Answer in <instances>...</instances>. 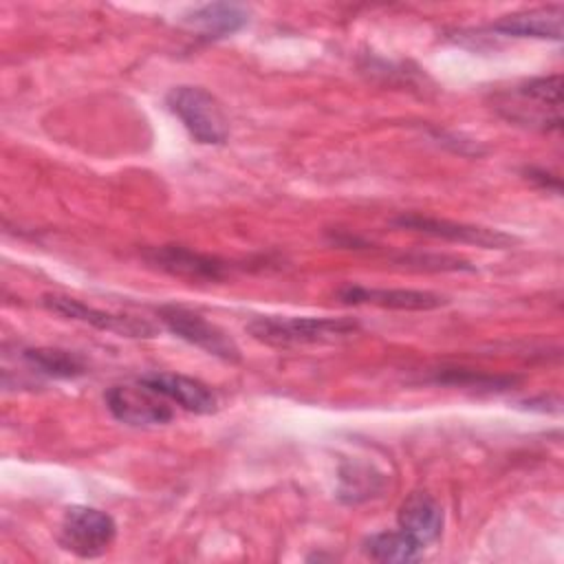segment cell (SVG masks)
<instances>
[{
	"mask_svg": "<svg viewBox=\"0 0 564 564\" xmlns=\"http://www.w3.org/2000/svg\"><path fill=\"white\" fill-rule=\"evenodd\" d=\"M359 330L350 317H291L258 315L247 324V333L273 348H295L308 344H330Z\"/></svg>",
	"mask_w": 564,
	"mask_h": 564,
	"instance_id": "6da1fadb",
	"label": "cell"
},
{
	"mask_svg": "<svg viewBox=\"0 0 564 564\" xmlns=\"http://www.w3.org/2000/svg\"><path fill=\"white\" fill-rule=\"evenodd\" d=\"M496 108L509 121L538 128L560 130L562 128V75L533 77L507 93H500Z\"/></svg>",
	"mask_w": 564,
	"mask_h": 564,
	"instance_id": "7a4b0ae2",
	"label": "cell"
},
{
	"mask_svg": "<svg viewBox=\"0 0 564 564\" xmlns=\"http://www.w3.org/2000/svg\"><path fill=\"white\" fill-rule=\"evenodd\" d=\"M165 106L194 141L203 145H220L229 139V119L209 90L187 84L174 86L165 95Z\"/></svg>",
	"mask_w": 564,
	"mask_h": 564,
	"instance_id": "3957f363",
	"label": "cell"
},
{
	"mask_svg": "<svg viewBox=\"0 0 564 564\" xmlns=\"http://www.w3.org/2000/svg\"><path fill=\"white\" fill-rule=\"evenodd\" d=\"M115 538L117 522L112 520V516L86 505L68 507L62 516L57 533L62 549L86 560L104 555L112 546Z\"/></svg>",
	"mask_w": 564,
	"mask_h": 564,
	"instance_id": "277c9868",
	"label": "cell"
},
{
	"mask_svg": "<svg viewBox=\"0 0 564 564\" xmlns=\"http://www.w3.org/2000/svg\"><path fill=\"white\" fill-rule=\"evenodd\" d=\"M156 315L165 324V328L176 337H181L183 341L223 361H229V364L240 361V348L234 341V337H229V333H225L220 326L207 322L203 315L174 304L159 306Z\"/></svg>",
	"mask_w": 564,
	"mask_h": 564,
	"instance_id": "5b68a950",
	"label": "cell"
},
{
	"mask_svg": "<svg viewBox=\"0 0 564 564\" xmlns=\"http://www.w3.org/2000/svg\"><path fill=\"white\" fill-rule=\"evenodd\" d=\"M104 399L110 414L126 425H163L174 416L172 401L141 379L139 383L112 386Z\"/></svg>",
	"mask_w": 564,
	"mask_h": 564,
	"instance_id": "8992f818",
	"label": "cell"
},
{
	"mask_svg": "<svg viewBox=\"0 0 564 564\" xmlns=\"http://www.w3.org/2000/svg\"><path fill=\"white\" fill-rule=\"evenodd\" d=\"M42 304H44V308H48L55 315L90 324L99 330H108V333H115L119 337H154L156 335V326H152L150 322H145L141 317L101 311V308L88 306V304H84L75 297H68V295L51 293V295L42 297Z\"/></svg>",
	"mask_w": 564,
	"mask_h": 564,
	"instance_id": "52a82bcc",
	"label": "cell"
},
{
	"mask_svg": "<svg viewBox=\"0 0 564 564\" xmlns=\"http://www.w3.org/2000/svg\"><path fill=\"white\" fill-rule=\"evenodd\" d=\"M145 262L154 269L183 278V280H198V282H220L231 273V264L220 260L218 256L200 253L178 245H163L154 247L143 253Z\"/></svg>",
	"mask_w": 564,
	"mask_h": 564,
	"instance_id": "ba28073f",
	"label": "cell"
},
{
	"mask_svg": "<svg viewBox=\"0 0 564 564\" xmlns=\"http://www.w3.org/2000/svg\"><path fill=\"white\" fill-rule=\"evenodd\" d=\"M394 225L414 229L434 238L452 240V242H463V245H476L482 249H507L516 242V238L507 231L482 227V225H467V223H456L447 218H432V216H421V214H403L394 220Z\"/></svg>",
	"mask_w": 564,
	"mask_h": 564,
	"instance_id": "9c48e42d",
	"label": "cell"
},
{
	"mask_svg": "<svg viewBox=\"0 0 564 564\" xmlns=\"http://www.w3.org/2000/svg\"><path fill=\"white\" fill-rule=\"evenodd\" d=\"M344 304H370L392 311H432L447 304L445 295L419 289H372L361 284H346L337 291Z\"/></svg>",
	"mask_w": 564,
	"mask_h": 564,
	"instance_id": "30bf717a",
	"label": "cell"
},
{
	"mask_svg": "<svg viewBox=\"0 0 564 564\" xmlns=\"http://www.w3.org/2000/svg\"><path fill=\"white\" fill-rule=\"evenodd\" d=\"M141 381H145L156 392L167 397L172 403H176L183 410L194 412V414H209L218 405L216 394L207 383L185 377V375L152 372V375H145Z\"/></svg>",
	"mask_w": 564,
	"mask_h": 564,
	"instance_id": "8fae6325",
	"label": "cell"
},
{
	"mask_svg": "<svg viewBox=\"0 0 564 564\" xmlns=\"http://www.w3.org/2000/svg\"><path fill=\"white\" fill-rule=\"evenodd\" d=\"M399 529L419 540L423 546L438 540L443 531V509L427 491H412L399 507Z\"/></svg>",
	"mask_w": 564,
	"mask_h": 564,
	"instance_id": "7c38bea8",
	"label": "cell"
},
{
	"mask_svg": "<svg viewBox=\"0 0 564 564\" xmlns=\"http://www.w3.org/2000/svg\"><path fill=\"white\" fill-rule=\"evenodd\" d=\"M249 22V9L236 2H212L183 15V24L207 40L234 35Z\"/></svg>",
	"mask_w": 564,
	"mask_h": 564,
	"instance_id": "4fadbf2b",
	"label": "cell"
},
{
	"mask_svg": "<svg viewBox=\"0 0 564 564\" xmlns=\"http://www.w3.org/2000/svg\"><path fill=\"white\" fill-rule=\"evenodd\" d=\"M562 4H549L540 9H529L511 13L491 24V31L513 37H540V40H562Z\"/></svg>",
	"mask_w": 564,
	"mask_h": 564,
	"instance_id": "5bb4252c",
	"label": "cell"
},
{
	"mask_svg": "<svg viewBox=\"0 0 564 564\" xmlns=\"http://www.w3.org/2000/svg\"><path fill=\"white\" fill-rule=\"evenodd\" d=\"M366 553L372 560L379 562H399V564H408V562H416L423 557V544L419 540H414L412 535H408L405 531H381L370 535L366 542Z\"/></svg>",
	"mask_w": 564,
	"mask_h": 564,
	"instance_id": "9a60e30c",
	"label": "cell"
},
{
	"mask_svg": "<svg viewBox=\"0 0 564 564\" xmlns=\"http://www.w3.org/2000/svg\"><path fill=\"white\" fill-rule=\"evenodd\" d=\"M22 357L42 375L55 379H75L86 375V361L82 355L64 348H26Z\"/></svg>",
	"mask_w": 564,
	"mask_h": 564,
	"instance_id": "2e32d148",
	"label": "cell"
},
{
	"mask_svg": "<svg viewBox=\"0 0 564 564\" xmlns=\"http://www.w3.org/2000/svg\"><path fill=\"white\" fill-rule=\"evenodd\" d=\"M372 469L368 467H357L352 465L350 471H341V496H348V502H357L364 500L368 496H372L375 491H379L381 487V476H370Z\"/></svg>",
	"mask_w": 564,
	"mask_h": 564,
	"instance_id": "e0dca14e",
	"label": "cell"
},
{
	"mask_svg": "<svg viewBox=\"0 0 564 564\" xmlns=\"http://www.w3.org/2000/svg\"><path fill=\"white\" fill-rule=\"evenodd\" d=\"M438 381L443 383H458V386H476V388H496V386H505L511 383V379H500V377H485V375H474L467 370H449L447 375L438 377Z\"/></svg>",
	"mask_w": 564,
	"mask_h": 564,
	"instance_id": "ac0fdd59",
	"label": "cell"
},
{
	"mask_svg": "<svg viewBox=\"0 0 564 564\" xmlns=\"http://www.w3.org/2000/svg\"><path fill=\"white\" fill-rule=\"evenodd\" d=\"M527 178L538 183L542 189H553L555 194L560 192V181L557 176H551L546 170H538V167H529L527 170Z\"/></svg>",
	"mask_w": 564,
	"mask_h": 564,
	"instance_id": "d6986e66",
	"label": "cell"
}]
</instances>
